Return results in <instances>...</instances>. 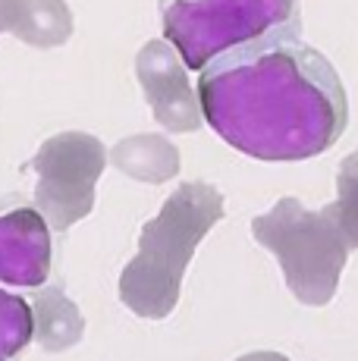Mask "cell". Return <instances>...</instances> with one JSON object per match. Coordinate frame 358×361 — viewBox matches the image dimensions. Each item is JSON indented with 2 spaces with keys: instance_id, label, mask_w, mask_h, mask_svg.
Instances as JSON below:
<instances>
[{
  "instance_id": "obj_1",
  "label": "cell",
  "mask_w": 358,
  "mask_h": 361,
  "mask_svg": "<svg viewBox=\"0 0 358 361\" xmlns=\"http://www.w3.org/2000/svg\"><path fill=\"white\" fill-rule=\"evenodd\" d=\"M204 123L254 161L289 164L330 151L349 123L340 73L295 32L233 47L198 73Z\"/></svg>"
},
{
  "instance_id": "obj_2",
  "label": "cell",
  "mask_w": 358,
  "mask_h": 361,
  "mask_svg": "<svg viewBox=\"0 0 358 361\" xmlns=\"http://www.w3.org/2000/svg\"><path fill=\"white\" fill-rule=\"evenodd\" d=\"M223 220V195L208 183H183L163 201L161 214L142 226L139 255L120 274V298L144 321L176 311L183 274L198 242Z\"/></svg>"
},
{
  "instance_id": "obj_3",
  "label": "cell",
  "mask_w": 358,
  "mask_h": 361,
  "mask_svg": "<svg viewBox=\"0 0 358 361\" xmlns=\"http://www.w3.org/2000/svg\"><path fill=\"white\" fill-rule=\"evenodd\" d=\"M252 235L280 261L289 293L302 305L321 308L336 295L352 248L327 211L318 214L299 198H280L252 220Z\"/></svg>"
},
{
  "instance_id": "obj_4",
  "label": "cell",
  "mask_w": 358,
  "mask_h": 361,
  "mask_svg": "<svg viewBox=\"0 0 358 361\" xmlns=\"http://www.w3.org/2000/svg\"><path fill=\"white\" fill-rule=\"evenodd\" d=\"M163 38L202 73L233 47L277 32H302L299 0H161Z\"/></svg>"
},
{
  "instance_id": "obj_5",
  "label": "cell",
  "mask_w": 358,
  "mask_h": 361,
  "mask_svg": "<svg viewBox=\"0 0 358 361\" xmlns=\"http://www.w3.org/2000/svg\"><path fill=\"white\" fill-rule=\"evenodd\" d=\"M107 161L110 154L101 138L88 132H60L41 145L29 166L38 173L35 204L51 230L66 233L92 214L94 189Z\"/></svg>"
},
{
  "instance_id": "obj_6",
  "label": "cell",
  "mask_w": 358,
  "mask_h": 361,
  "mask_svg": "<svg viewBox=\"0 0 358 361\" xmlns=\"http://www.w3.org/2000/svg\"><path fill=\"white\" fill-rule=\"evenodd\" d=\"M179 51L170 41H148L135 57V75L151 114L170 132H198L204 126L202 98L189 85Z\"/></svg>"
},
{
  "instance_id": "obj_7",
  "label": "cell",
  "mask_w": 358,
  "mask_h": 361,
  "mask_svg": "<svg viewBox=\"0 0 358 361\" xmlns=\"http://www.w3.org/2000/svg\"><path fill=\"white\" fill-rule=\"evenodd\" d=\"M51 274V224L41 211L16 207L0 217V283L44 286Z\"/></svg>"
},
{
  "instance_id": "obj_8",
  "label": "cell",
  "mask_w": 358,
  "mask_h": 361,
  "mask_svg": "<svg viewBox=\"0 0 358 361\" xmlns=\"http://www.w3.org/2000/svg\"><path fill=\"white\" fill-rule=\"evenodd\" d=\"M6 32L32 47H60L73 35L66 0H10Z\"/></svg>"
},
{
  "instance_id": "obj_9",
  "label": "cell",
  "mask_w": 358,
  "mask_h": 361,
  "mask_svg": "<svg viewBox=\"0 0 358 361\" xmlns=\"http://www.w3.org/2000/svg\"><path fill=\"white\" fill-rule=\"evenodd\" d=\"M110 164L120 173L139 179V183H167L179 173V148L163 135H129L113 145L110 151Z\"/></svg>"
},
{
  "instance_id": "obj_10",
  "label": "cell",
  "mask_w": 358,
  "mask_h": 361,
  "mask_svg": "<svg viewBox=\"0 0 358 361\" xmlns=\"http://www.w3.org/2000/svg\"><path fill=\"white\" fill-rule=\"evenodd\" d=\"M32 314H35V343L44 352H66L85 333V317L79 305L63 295L60 286H44L32 298Z\"/></svg>"
},
{
  "instance_id": "obj_11",
  "label": "cell",
  "mask_w": 358,
  "mask_h": 361,
  "mask_svg": "<svg viewBox=\"0 0 358 361\" xmlns=\"http://www.w3.org/2000/svg\"><path fill=\"white\" fill-rule=\"evenodd\" d=\"M35 339L32 302L0 289V361H13Z\"/></svg>"
},
{
  "instance_id": "obj_12",
  "label": "cell",
  "mask_w": 358,
  "mask_h": 361,
  "mask_svg": "<svg viewBox=\"0 0 358 361\" xmlns=\"http://www.w3.org/2000/svg\"><path fill=\"white\" fill-rule=\"evenodd\" d=\"M323 211L330 214V220L346 235L349 248H358V151L340 164V173H336V201L327 204Z\"/></svg>"
},
{
  "instance_id": "obj_13",
  "label": "cell",
  "mask_w": 358,
  "mask_h": 361,
  "mask_svg": "<svg viewBox=\"0 0 358 361\" xmlns=\"http://www.w3.org/2000/svg\"><path fill=\"white\" fill-rule=\"evenodd\" d=\"M236 361H289V358L280 355V352H249V355H242Z\"/></svg>"
},
{
  "instance_id": "obj_14",
  "label": "cell",
  "mask_w": 358,
  "mask_h": 361,
  "mask_svg": "<svg viewBox=\"0 0 358 361\" xmlns=\"http://www.w3.org/2000/svg\"><path fill=\"white\" fill-rule=\"evenodd\" d=\"M6 10H10V0H0V35L6 32Z\"/></svg>"
}]
</instances>
